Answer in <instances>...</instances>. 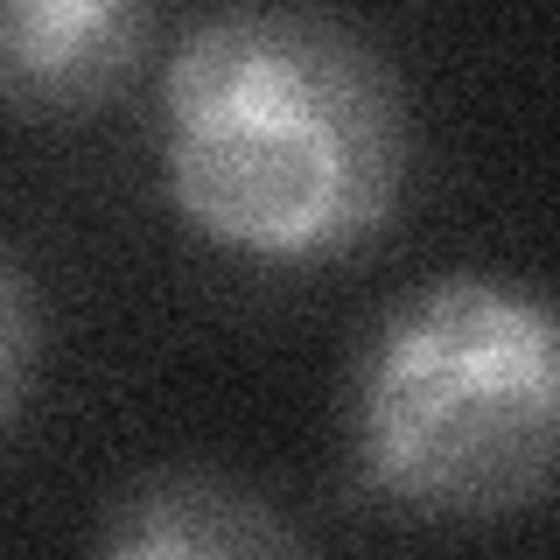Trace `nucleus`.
Segmentation results:
<instances>
[{
  "label": "nucleus",
  "mask_w": 560,
  "mask_h": 560,
  "mask_svg": "<svg viewBox=\"0 0 560 560\" xmlns=\"http://www.w3.org/2000/svg\"><path fill=\"white\" fill-rule=\"evenodd\" d=\"M154 154L175 218L259 267H323L407 189V92L364 28L308 0H218L175 35Z\"/></svg>",
  "instance_id": "f257e3e1"
},
{
  "label": "nucleus",
  "mask_w": 560,
  "mask_h": 560,
  "mask_svg": "<svg viewBox=\"0 0 560 560\" xmlns=\"http://www.w3.org/2000/svg\"><path fill=\"white\" fill-rule=\"evenodd\" d=\"M350 448L420 518H512L560 483V302L504 273H434L378 315L350 372Z\"/></svg>",
  "instance_id": "f03ea898"
},
{
  "label": "nucleus",
  "mask_w": 560,
  "mask_h": 560,
  "mask_svg": "<svg viewBox=\"0 0 560 560\" xmlns=\"http://www.w3.org/2000/svg\"><path fill=\"white\" fill-rule=\"evenodd\" d=\"M148 43V0H0V105L78 119L113 98Z\"/></svg>",
  "instance_id": "7ed1b4c3"
},
{
  "label": "nucleus",
  "mask_w": 560,
  "mask_h": 560,
  "mask_svg": "<svg viewBox=\"0 0 560 560\" xmlns=\"http://www.w3.org/2000/svg\"><path fill=\"white\" fill-rule=\"evenodd\" d=\"M308 533L288 525L253 483L218 469H154L127 483L98 518V553L113 560H238V553H302Z\"/></svg>",
  "instance_id": "20e7f679"
},
{
  "label": "nucleus",
  "mask_w": 560,
  "mask_h": 560,
  "mask_svg": "<svg viewBox=\"0 0 560 560\" xmlns=\"http://www.w3.org/2000/svg\"><path fill=\"white\" fill-rule=\"evenodd\" d=\"M28 372H35V294L14 253H0V434L14 428L28 399Z\"/></svg>",
  "instance_id": "39448f33"
}]
</instances>
